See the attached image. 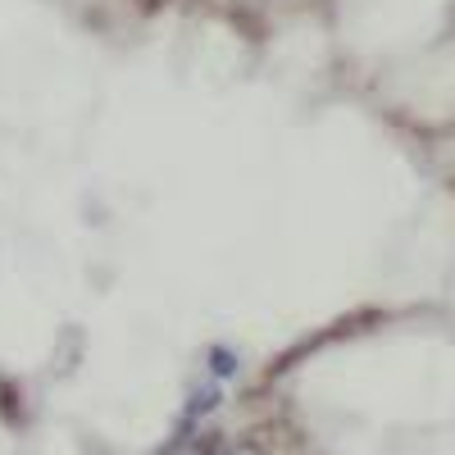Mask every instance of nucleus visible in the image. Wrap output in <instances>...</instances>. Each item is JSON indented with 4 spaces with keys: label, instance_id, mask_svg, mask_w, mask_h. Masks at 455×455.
Masks as SVG:
<instances>
[{
    "label": "nucleus",
    "instance_id": "f257e3e1",
    "mask_svg": "<svg viewBox=\"0 0 455 455\" xmlns=\"http://www.w3.org/2000/svg\"><path fill=\"white\" fill-rule=\"evenodd\" d=\"M210 369H214L219 378L237 373V360H233V351H228V347H214V351H210Z\"/></svg>",
    "mask_w": 455,
    "mask_h": 455
}]
</instances>
